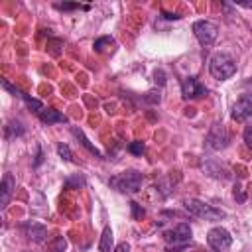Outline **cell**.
Returning <instances> with one entry per match:
<instances>
[{"label":"cell","mask_w":252,"mask_h":252,"mask_svg":"<svg viewBox=\"0 0 252 252\" xmlns=\"http://www.w3.org/2000/svg\"><path fill=\"white\" fill-rule=\"evenodd\" d=\"M130 209H132V219H136V220H138V219H142V217L146 215V211L142 209V205H138L136 201H132V203H130Z\"/></svg>","instance_id":"24"},{"label":"cell","mask_w":252,"mask_h":252,"mask_svg":"<svg viewBox=\"0 0 252 252\" xmlns=\"http://www.w3.org/2000/svg\"><path fill=\"white\" fill-rule=\"evenodd\" d=\"M71 132H73V136H75V138H77V140H79V142H81V144H83V146H85V148H87L91 154H94L96 158H102V154H100V152H98V150H96V148H94V146L89 142V138L85 136V132H83L81 128L73 126V128H71Z\"/></svg>","instance_id":"15"},{"label":"cell","mask_w":252,"mask_h":252,"mask_svg":"<svg viewBox=\"0 0 252 252\" xmlns=\"http://www.w3.org/2000/svg\"><path fill=\"white\" fill-rule=\"evenodd\" d=\"M203 169H205L211 177H217V179H228V177H230V171H228L224 165H219V163H215V161L203 163Z\"/></svg>","instance_id":"13"},{"label":"cell","mask_w":252,"mask_h":252,"mask_svg":"<svg viewBox=\"0 0 252 252\" xmlns=\"http://www.w3.org/2000/svg\"><path fill=\"white\" fill-rule=\"evenodd\" d=\"M154 81H156L158 85H165V73H163L161 69H156V71H154Z\"/></svg>","instance_id":"27"},{"label":"cell","mask_w":252,"mask_h":252,"mask_svg":"<svg viewBox=\"0 0 252 252\" xmlns=\"http://www.w3.org/2000/svg\"><path fill=\"white\" fill-rule=\"evenodd\" d=\"M209 73L217 81H226L236 73V63L228 53H215L209 59Z\"/></svg>","instance_id":"1"},{"label":"cell","mask_w":252,"mask_h":252,"mask_svg":"<svg viewBox=\"0 0 252 252\" xmlns=\"http://www.w3.org/2000/svg\"><path fill=\"white\" fill-rule=\"evenodd\" d=\"M85 183H87V181H85L83 173H75V175L67 177V181H65V189H79V187H83Z\"/></svg>","instance_id":"19"},{"label":"cell","mask_w":252,"mask_h":252,"mask_svg":"<svg viewBox=\"0 0 252 252\" xmlns=\"http://www.w3.org/2000/svg\"><path fill=\"white\" fill-rule=\"evenodd\" d=\"M193 33L199 39V43L211 45L219 35V26L215 22H209V20H197L193 24Z\"/></svg>","instance_id":"5"},{"label":"cell","mask_w":252,"mask_h":252,"mask_svg":"<svg viewBox=\"0 0 252 252\" xmlns=\"http://www.w3.org/2000/svg\"><path fill=\"white\" fill-rule=\"evenodd\" d=\"M39 120L43 122V124H57V122H63V124H67L69 122V118L63 114V112H59V110H55V108H45L41 114H39Z\"/></svg>","instance_id":"12"},{"label":"cell","mask_w":252,"mask_h":252,"mask_svg":"<svg viewBox=\"0 0 252 252\" xmlns=\"http://www.w3.org/2000/svg\"><path fill=\"white\" fill-rule=\"evenodd\" d=\"M183 207L189 215H193L197 219H203V220H220V219L226 217L224 211H220V209H217V207H213V205H209L201 199H185Z\"/></svg>","instance_id":"2"},{"label":"cell","mask_w":252,"mask_h":252,"mask_svg":"<svg viewBox=\"0 0 252 252\" xmlns=\"http://www.w3.org/2000/svg\"><path fill=\"white\" fill-rule=\"evenodd\" d=\"M57 154H59L61 159H65V161H73V154H71V150H69L67 144H57Z\"/></svg>","instance_id":"22"},{"label":"cell","mask_w":252,"mask_h":252,"mask_svg":"<svg viewBox=\"0 0 252 252\" xmlns=\"http://www.w3.org/2000/svg\"><path fill=\"white\" fill-rule=\"evenodd\" d=\"M230 116H232V120H236V122H242V120H246L248 116H252V94H242V96L234 102Z\"/></svg>","instance_id":"9"},{"label":"cell","mask_w":252,"mask_h":252,"mask_svg":"<svg viewBox=\"0 0 252 252\" xmlns=\"http://www.w3.org/2000/svg\"><path fill=\"white\" fill-rule=\"evenodd\" d=\"M191 236H193V230H191V226L187 222H179L173 228L163 232V240L167 242V246H181V248H185L191 242Z\"/></svg>","instance_id":"4"},{"label":"cell","mask_w":252,"mask_h":252,"mask_svg":"<svg viewBox=\"0 0 252 252\" xmlns=\"http://www.w3.org/2000/svg\"><path fill=\"white\" fill-rule=\"evenodd\" d=\"M110 45H114V37H110V35L96 37V39H94V43H93V47H94V51H96V53H102V51H104V49H108Z\"/></svg>","instance_id":"17"},{"label":"cell","mask_w":252,"mask_h":252,"mask_svg":"<svg viewBox=\"0 0 252 252\" xmlns=\"http://www.w3.org/2000/svg\"><path fill=\"white\" fill-rule=\"evenodd\" d=\"M57 10H89V4H77V2H63V4H55Z\"/></svg>","instance_id":"21"},{"label":"cell","mask_w":252,"mask_h":252,"mask_svg":"<svg viewBox=\"0 0 252 252\" xmlns=\"http://www.w3.org/2000/svg\"><path fill=\"white\" fill-rule=\"evenodd\" d=\"M14 189H16V179H14V175H12V173H4L2 183H0V207H2V209L8 207Z\"/></svg>","instance_id":"11"},{"label":"cell","mask_w":252,"mask_h":252,"mask_svg":"<svg viewBox=\"0 0 252 252\" xmlns=\"http://www.w3.org/2000/svg\"><path fill=\"white\" fill-rule=\"evenodd\" d=\"M114 252H130V244H128V242H120V244L114 248Z\"/></svg>","instance_id":"29"},{"label":"cell","mask_w":252,"mask_h":252,"mask_svg":"<svg viewBox=\"0 0 252 252\" xmlns=\"http://www.w3.org/2000/svg\"><path fill=\"white\" fill-rule=\"evenodd\" d=\"M4 134H6L8 140H12V138H16V136H22V134H24L22 122H20V120H10V122L4 126Z\"/></svg>","instance_id":"16"},{"label":"cell","mask_w":252,"mask_h":252,"mask_svg":"<svg viewBox=\"0 0 252 252\" xmlns=\"http://www.w3.org/2000/svg\"><path fill=\"white\" fill-rule=\"evenodd\" d=\"M22 230L26 232L28 238H32L33 242H43L45 236H47V228L41 224V222H35V220H26L22 224Z\"/></svg>","instance_id":"10"},{"label":"cell","mask_w":252,"mask_h":252,"mask_svg":"<svg viewBox=\"0 0 252 252\" xmlns=\"http://www.w3.org/2000/svg\"><path fill=\"white\" fill-rule=\"evenodd\" d=\"M24 102H26V106L32 110V112H43L45 108H43V102L41 100H37V98H33V96H30V94H24V98H22Z\"/></svg>","instance_id":"18"},{"label":"cell","mask_w":252,"mask_h":252,"mask_svg":"<svg viewBox=\"0 0 252 252\" xmlns=\"http://www.w3.org/2000/svg\"><path fill=\"white\" fill-rule=\"evenodd\" d=\"M207 94V87L197 79V77H185L181 81V96L187 98V100H193V98H203Z\"/></svg>","instance_id":"8"},{"label":"cell","mask_w":252,"mask_h":252,"mask_svg":"<svg viewBox=\"0 0 252 252\" xmlns=\"http://www.w3.org/2000/svg\"><path fill=\"white\" fill-rule=\"evenodd\" d=\"M244 142H246V146L252 148V124H248L244 130Z\"/></svg>","instance_id":"28"},{"label":"cell","mask_w":252,"mask_h":252,"mask_svg":"<svg viewBox=\"0 0 252 252\" xmlns=\"http://www.w3.org/2000/svg\"><path fill=\"white\" fill-rule=\"evenodd\" d=\"M47 250L49 252H65L67 250V238L65 236H57L53 242H49Z\"/></svg>","instance_id":"20"},{"label":"cell","mask_w":252,"mask_h":252,"mask_svg":"<svg viewBox=\"0 0 252 252\" xmlns=\"http://www.w3.org/2000/svg\"><path fill=\"white\" fill-rule=\"evenodd\" d=\"M207 242L215 252H224L232 244V236L224 226H213L207 232Z\"/></svg>","instance_id":"6"},{"label":"cell","mask_w":252,"mask_h":252,"mask_svg":"<svg viewBox=\"0 0 252 252\" xmlns=\"http://www.w3.org/2000/svg\"><path fill=\"white\" fill-rule=\"evenodd\" d=\"M2 87H4L6 91H10V93H12L14 96H20V98H24V94H26V93H24V91H20L18 87H14V85H10V83H8L6 79L2 81Z\"/></svg>","instance_id":"25"},{"label":"cell","mask_w":252,"mask_h":252,"mask_svg":"<svg viewBox=\"0 0 252 252\" xmlns=\"http://www.w3.org/2000/svg\"><path fill=\"white\" fill-rule=\"evenodd\" d=\"M234 6H240V8H252V2H234Z\"/></svg>","instance_id":"32"},{"label":"cell","mask_w":252,"mask_h":252,"mask_svg":"<svg viewBox=\"0 0 252 252\" xmlns=\"http://www.w3.org/2000/svg\"><path fill=\"white\" fill-rule=\"evenodd\" d=\"M234 199H236L238 203H244V201H246V193H244V189H242L240 183L234 185Z\"/></svg>","instance_id":"26"},{"label":"cell","mask_w":252,"mask_h":252,"mask_svg":"<svg viewBox=\"0 0 252 252\" xmlns=\"http://www.w3.org/2000/svg\"><path fill=\"white\" fill-rule=\"evenodd\" d=\"M114 246V236H112V228L106 224L102 228V234H100V242H98V250L100 252H114L112 250Z\"/></svg>","instance_id":"14"},{"label":"cell","mask_w":252,"mask_h":252,"mask_svg":"<svg viewBox=\"0 0 252 252\" xmlns=\"http://www.w3.org/2000/svg\"><path fill=\"white\" fill-rule=\"evenodd\" d=\"M128 152H130V154H134V156H142V154L146 152V146H144V142L136 140V142H132V144L128 146Z\"/></svg>","instance_id":"23"},{"label":"cell","mask_w":252,"mask_h":252,"mask_svg":"<svg viewBox=\"0 0 252 252\" xmlns=\"http://www.w3.org/2000/svg\"><path fill=\"white\" fill-rule=\"evenodd\" d=\"M142 183H144V175L136 169H128L110 177V187H114L120 193H138Z\"/></svg>","instance_id":"3"},{"label":"cell","mask_w":252,"mask_h":252,"mask_svg":"<svg viewBox=\"0 0 252 252\" xmlns=\"http://www.w3.org/2000/svg\"><path fill=\"white\" fill-rule=\"evenodd\" d=\"M228 142H230V136H228L226 128L222 124H219V122L213 124L209 134H207V140H205L207 148H211V150H224L228 146Z\"/></svg>","instance_id":"7"},{"label":"cell","mask_w":252,"mask_h":252,"mask_svg":"<svg viewBox=\"0 0 252 252\" xmlns=\"http://www.w3.org/2000/svg\"><path fill=\"white\" fill-rule=\"evenodd\" d=\"M41 158H43V154H41V148L37 146V156H35V161H33V167H37V165L41 163Z\"/></svg>","instance_id":"30"},{"label":"cell","mask_w":252,"mask_h":252,"mask_svg":"<svg viewBox=\"0 0 252 252\" xmlns=\"http://www.w3.org/2000/svg\"><path fill=\"white\" fill-rule=\"evenodd\" d=\"M161 16H163V18H165V20H179V18H181V16H179V14H167V12H163V14H161Z\"/></svg>","instance_id":"31"}]
</instances>
